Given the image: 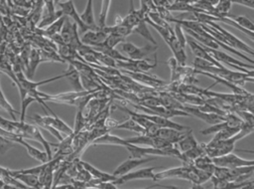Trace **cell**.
I'll use <instances>...</instances> for the list:
<instances>
[{
	"label": "cell",
	"mask_w": 254,
	"mask_h": 189,
	"mask_svg": "<svg viewBox=\"0 0 254 189\" xmlns=\"http://www.w3.org/2000/svg\"><path fill=\"white\" fill-rule=\"evenodd\" d=\"M13 141H14L15 143H19V144H21L22 146H24V147L26 148L28 154H29L32 158H34V159L40 161L41 163H45V162H47V161L49 160L48 154L46 153V151H42V150L36 148L35 146L31 145L30 143H28V142L24 139V137H21V136L16 135V136L13 138Z\"/></svg>",
	"instance_id": "23"
},
{
	"label": "cell",
	"mask_w": 254,
	"mask_h": 189,
	"mask_svg": "<svg viewBox=\"0 0 254 189\" xmlns=\"http://www.w3.org/2000/svg\"><path fill=\"white\" fill-rule=\"evenodd\" d=\"M169 1H170V2H171V3H172V0H169Z\"/></svg>",
	"instance_id": "47"
},
{
	"label": "cell",
	"mask_w": 254,
	"mask_h": 189,
	"mask_svg": "<svg viewBox=\"0 0 254 189\" xmlns=\"http://www.w3.org/2000/svg\"><path fill=\"white\" fill-rule=\"evenodd\" d=\"M32 118L36 121V123L40 126L42 124H48L51 125L53 127H55L56 129H58L61 133H64V136L69 135L72 133V128L69 127L62 118H60L56 113L53 114V116L51 115H39V114H35L32 116Z\"/></svg>",
	"instance_id": "10"
},
{
	"label": "cell",
	"mask_w": 254,
	"mask_h": 189,
	"mask_svg": "<svg viewBox=\"0 0 254 189\" xmlns=\"http://www.w3.org/2000/svg\"><path fill=\"white\" fill-rule=\"evenodd\" d=\"M241 126H234V127H226V128H223L217 132L214 133V136L213 138L211 139L212 141H218V140H224V139H227L231 136H233L234 134H236L239 129H240Z\"/></svg>",
	"instance_id": "34"
},
{
	"label": "cell",
	"mask_w": 254,
	"mask_h": 189,
	"mask_svg": "<svg viewBox=\"0 0 254 189\" xmlns=\"http://www.w3.org/2000/svg\"><path fill=\"white\" fill-rule=\"evenodd\" d=\"M5 1H6V0H0V2H1V3H4Z\"/></svg>",
	"instance_id": "46"
},
{
	"label": "cell",
	"mask_w": 254,
	"mask_h": 189,
	"mask_svg": "<svg viewBox=\"0 0 254 189\" xmlns=\"http://www.w3.org/2000/svg\"><path fill=\"white\" fill-rule=\"evenodd\" d=\"M167 45L169 46V48L171 49L174 58L177 60V62L179 63V65L181 66H186V62H187V54L185 52V48L179 43V41L177 40V38L174 36L171 37V39L169 40V42L167 43Z\"/></svg>",
	"instance_id": "24"
},
{
	"label": "cell",
	"mask_w": 254,
	"mask_h": 189,
	"mask_svg": "<svg viewBox=\"0 0 254 189\" xmlns=\"http://www.w3.org/2000/svg\"><path fill=\"white\" fill-rule=\"evenodd\" d=\"M124 40H125V38H123V37H120V36H117L114 34H107L104 41L99 45H102L107 48H115L118 44H121L122 42H124Z\"/></svg>",
	"instance_id": "40"
},
{
	"label": "cell",
	"mask_w": 254,
	"mask_h": 189,
	"mask_svg": "<svg viewBox=\"0 0 254 189\" xmlns=\"http://www.w3.org/2000/svg\"><path fill=\"white\" fill-rule=\"evenodd\" d=\"M133 32L135 33H138L139 35H141L143 38H145L146 40L150 41L151 44L153 45H158L156 40L154 39V37L152 36L150 30L148 29V26H147V23L145 21H141L138 25H136L134 28H133Z\"/></svg>",
	"instance_id": "33"
},
{
	"label": "cell",
	"mask_w": 254,
	"mask_h": 189,
	"mask_svg": "<svg viewBox=\"0 0 254 189\" xmlns=\"http://www.w3.org/2000/svg\"><path fill=\"white\" fill-rule=\"evenodd\" d=\"M158 49V45L147 44L144 47H137L129 42L121 43V50L128 56V58L133 60H141L146 56L154 53Z\"/></svg>",
	"instance_id": "9"
},
{
	"label": "cell",
	"mask_w": 254,
	"mask_h": 189,
	"mask_svg": "<svg viewBox=\"0 0 254 189\" xmlns=\"http://www.w3.org/2000/svg\"><path fill=\"white\" fill-rule=\"evenodd\" d=\"M228 16H229V18H230L232 21H234L235 23H237L240 27H242V28H244V29H246V30H248V31L253 32V30H254V24H253V22H252L250 19H248L247 17L242 16V15H240V16H234V15H230V14H228Z\"/></svg>",
	"instance_id": "38"
},
{
	"label": "cell",
	"mask_w": 254,
	"mask_h": 189,
	"mask_svg": "<svg viewBox=\"0 0 254 189\" xmlns=\"http://www.w3.org/2000/svg\"><path fill=\"white\" fill-rule=\"evenodd\" d=\"M187 44L190 46V48L192 54L195 56V58H199V59H202L204 61H207V62L211 63L212 65H214L216 67H219V68L224 67V65L217 62L199 43H197L191 37H187Z\"/></svg>",
	"instance_id": "17"
},
{
	"label": "cell",
	"mask_w": 254,
	"mask_h": 189,
	"mask_svg": "<svg viewBox=\"0 0 254 189\" xmlns=\"http://www.w3.org/2000/svg\"><path fill=\"white\" fill-rule=\"evenodd\" d=\"M9 172L12 176H14L16 179L21 181L28 188L29 187L30 188H42L40 181H39V177L36 175L29 174V173H20V172H17L16 170H11V169H9Z\"/></svg>",
	"instance_id": "25"
},
{
	"label": "cell",
	"mask_w": 254,
	"mask_h": 189,
	"mask_svg": "<svg viewBox=\"0 0 254 189\" xmlns=\"http://www.w3.org/2000/svg\"><path fill=\"white\" fill-rule=\"evenodd\" d=\"M58 5L60 6V9L62 10L63 14L71 18V20L77 25L78 33L83 34L84 32H86L88 30H92L90 27H88L86 24H84L81 21V19L79 17V14L77 13V11L74 7L73 0H66V1H64V2H59Z\"/></svg>",
	"instance_id": "11"
},
{
	"label": "cell",
	"mask_w": 254,
	"mask_h": 189,
	"mask_svg": "<svg viewBox=\"0 0 254 189\" xmlns=\"http://www.w3.org/2000/svg\"><path fill=\"white\" fill-rule=\"evenodd\" d=\"M243 123V120L235 113H232V112H228V114L226 115L225 119L220 121V122H217V123H214V124H211L209 127H206L202 130H200L199 132L203 135H209V134H214L215 132L223 129V128H226V127H234V126H241Z\"/></svg>",
	"instance_id": "12"
},
{
	"label": "cell",
	"mask_w": 254,
	"mask_h": 189,
	"mask_svg": "<svg viewBox=\"0 0 254 189\" xmlns=\"http://www.w3.org/2000/svg\"><path fill=\"white\" fill-rule=\"evenodd\" d=\"M112 128L126 129V130H130V131H134L138 134H145L144 128L142 126H140L132 117H130V118H128V119L122 121V122L116 121Z\"/></svg>",
	"instance_id": "29"
},
{
	"label": "cell",
	"mask_w": 254,
	"mask_h": 189,
	"mask_svg": "<svg viewBox=\"0 0 254 189\" xmlns=\"http://www.w3.org/2000/svg\"><path fill=\"white\" fill-rule=\"evenodd\" d=\"M41 55L38 50L32 49L29 55V61L27 64V77L28 79H32L35 75L37 67L41 63Z\"/></svg>",
	"instance_id": "28"
},
{
	"label": "cell",
	"mask_w": 254,
	"mask_h": 189,
	"mask_svg": "<svg viewBox=\"0 0 254 189\" xmlns=\"http://www.w3.org/2000/svg\"><path fill=\"white\" fill-rule=\"evenodd\" d=\"M68 75L66 77V79L68 80L70 86L73 88V90L75 92H81V91H85L81 85L80 82V78H79V73L75 70V68L68 64Z\"/></svg>",
	"instance_id": "32"
},
{
	"label": "cell",
	"mask_w": 254,
	"mask_h": 189,
	"mask_svg": "<svg viewBox=\"0 0 254 189\" xmlns=\"http://www.w3.org/2000/svg\"><path fill=\"white\" fill-rule=\"evenodd\" d=\"M120 109H122L123 111H125L126 113L129 114L130 117H132L140 126H142L145 130V134L147 135H155L157 130L159 129V125H157L156 123H154L153 121L149 120L148 118H146L143 114V112L141 111H132L129 108H127L126 106H118Z\"/></svg>",
	"instance_id": "13"
},
{
	"label": "cell",
	"mask_w": 254,
	"mask_h": 189,
	"mask_svg": "<svg viewBox=\"0 0 254 189\" xmlns=\"http://www.w3.org/2000/svg\"><path fill=\"white\" fill-rule=\"evenodd\" d=\"M146 13L140 8V9H135L134 5H133V0H130V10L129 13L122 18V22L121 24L131 28L133 30V28L138 25L141 21H144L145 17H146Z\"/></svg>",
	"instance_id": "21"
},
{
	"label": "cell",
	"mask_w": 254,
	"mask_h": 189,
	"mask_svg": "<svg viewBox=\"0 0 254 189\" xmlns=\"http://www.w3.org/2000/svg\"><path fill=\"white\" fill-rule=\"evenodd\" d=\"M65 18H66V16L63 15L60 18H58L56 21H54L52 24H50L46 28V30H45L46 35L51 37V36H53L55 34H59L61 32L62 28H63V25H64V23L65 21Z\"/></svg>",
	"instance_id": "35"
},
{
	"label": "cell",
	"mask_w": 254,
	"mask_h": 189,
	"mask_svg": "<svg viewBox=\"0 0 254 189\" xmlns=\"http://www.w3.org/2000/svg\"><path fill=\"white\" fill-rule=\"evenodd\" d=\"M201 45V44H200ZM217 62H219L220 64H224V65H227L229 67H231L232 69H234L235 71H239V72H244V73H247L249 72L250 70H254V67L253 65L251 64H245L243 63L242 61H239L238 59L224 53L223 51L221 50H216V49H211V48H208V47H205L203 45H201Z\"/></svg>",
	"instance_id": "3"
},
{
	"label": "cell",
	"mask_w": 254,
	"mask_h": 189,
	"mask_svg": "<svg viewBox=\"0 0 254 189\" xmlns=\"http://www.w3.org/2000/svg\"><path fill=\"white\" fill-rule=\"evenodd\" d=\"M198 144L196 141L195 137L192 135V130L191 128L189 130V132L178 142L179 145V150L181 152H186L193 147H195Z\"/></svg>",
	"instance_id": "31"
},
{
	"label": "cell",
	"mask_w": 254,
	"mask_h": 189,
	"mask_svg": "<svg viewBox=\"0 0 254 189\" xmlns=\"http://www.w3.org/2000/svg\"><path fill=\"white\" fill-rule=\"evenodd\" d=\"M193 69L194 70H198V71H202V72H206L218 77H221L223 79H225L226 81L237 85L239 87H242L246 82H253L254 78H253V73L254 70H250L247 73L244 72H233L230 69L226 68V67H216L214 65H212L211 63L204 61L202 59L199 58H195L193 61Z\"/></svg>",
	"instance_id": "1"
},
{
	"label": "cell",
	"mask_w": 254,
	"mask_h": 189,
	"mask_svg": "<svg viewBox=\"0 0 254 189\" xmlns=\"http://www.w3.org/2000/svg\"><path fill=\"white\" fill-rule=\"evenodd\" d=\"M14 143H15V142L12 141L11 139L0 135V153H1V154L6 153L11 147H13Z\"/></svg>",
	"instance_id": "42"
},
{
	"label": "cell",
	"mask_w": 254,
	"mask_h": 189,
	"mask_svg": "<svg viewBox=\"0 0 254 189\" xmlns=\"http://www.w3.org/2000/svg\"><path fill=\"white\" fill-rule=\"evenodd\" d=\"M190 129L178 130V129L171 128V127H159V129L157 130L155 135L172 143V144H175V143H178L189 132Z\"/></svg>",
	"instance_id": "20"
},
{
	"label": "cell",
	"mask_w": 254,
	"mask_h": 189,
	"mask_svg": "<svg viewBox=\"0 0 254 189\" xmlns=\"http://www.w3.org/2000/svg\"><path fill=\"white\" fill-rule=\"evenodd\" d=\"M190 165H184L180 167H174L167 170L160 171L154 174V181H160L169 178H180L188 180V173Z\"/></svg>",
	"instance_id": "19"
},
{
	"label": "cell",
	"mask_w": 254,
	"mask_h": 189,
	"mask_svg": "<svg viewBox=\"0 0 254 189\" xmlns=\"http://www.w3.org/2000/svg\"><path fill=\"white\" fill-rule=\"evenodd\" d=\"M0 108L5 109L12 116V120H16V114H18L19 112L16 111L14 109V107L12 106V104L8 101V99L6 98L4 93L1 89V86H0Z\"/></svg>",
	"instance_id": "36"
},
{
	"label": "cell",
	"mask_w": 254,
	"mask_h": 189,
	"mask_svg": "<svg viewBox=\"0 0 254 189\" xmlns=\"http://www.w3.org/2000/svg\"><path fill=\"white\" fill-rule=\"evenodd\" d=\"M106 36L107 34L101 28L96 30H88L81 35L80 41L84 45L94 47L101 44L106 38Z\"/></svg>",
	"instance_id": "22"
},
{
	"label": "cell",
	"mask_w": 254,
	"mask_h": 189,
	"mask_svg": "<svg viewBox=\"0 0 254 189\" xmlns=\"http://www.w3.org/2000/svg\"><path fill=\"white\" fill-rule=\"evenodd\" d=\"M152 160H154V156H145V157H140V158L130 156L128 159H126L121 164H119L116 167V169L113 171L112 174L115 175L116 177H120V176L132 171L134 168L139 167L140 165L147 163L149 161H152Z\"/></svg>",
	"instance_id": "16"
},
{
	"label": "cell",
	"mask_w": 254,
	"mask_h": 189,
	"mask_svg": "<svg viewBox=\"0 0 254 189\" xmlns=\"http://www.w3.org/2000/svg\"><path fill=\"white\" fill-rule=\"evenodd\" d=\"M81 21L90 27L92 30L99 29V27L95 24L94 20V13H93V0H87L85 8L83 12L79 15Z\"/></svg>",
	"instance_id": "27"
},
{
	"label": "cell",
	"mask_w": 254,
	"mask_h": 189,
	"mask_svg": "<svg viewBox=\"0 0 254 189\" xmlns=\"http://www.w3.org/2000/svg\"><path fill=\"white\" fill-rule=\"evenodd\" d=\"M182 109L187 111L188 113H190V115H193V116L197 117L198 119H201L202 121H204L210 125L220 122V121L224 120L226 117V116L220 115L215 112H206V111L200 110V109L196 108L194 105H190V104H183Z\"/></svg>",
	"instance_id": "14"
},
{
	"label": "cell",
	"mask_w": 254,
	"mask_h": 189,
	"mask_svg": "<svg viewBox=\"0 0 254 189\" xmlns=\"http://www.w3.org/2000/svg\"><path fill=\"white\" fill-rule=\"evenodd\" d=\"M79 163L81 164V166L86 169L89 174L91 175V177L93 178H97L103 182H107V181H115L117 179V177L113 174H109V173H106V172H103L97 168H95L93 165H91L90 163H87V162H84V161H81L79 160Z\"/></svg>",
	"instance_id": "26"
},
{
	"label": "cell",
	"mask_w": 254,
	"mask_h": 189,
	"mask_svg": "<svg viewBox=\"0 0 254 189\" xmlns=\"http://www.w3.org/2000/svg\"><path fill=\"white\" fill-rule=\"evenodd\" d=\"M63 12L62 10H56L54 13H47L46 16H44L43 20L39 23L38 27L39 28H45L48 27L50 24H52L54 21H56L58 18H60L61 16H63Z\"/></svg>",
	"instance_id": "39"
},
{
	"label": "cell",
	"mask_w": 254,
	"mask_h": 189,
	"mask_svg": "<svg viewBox=\"0 0 254 189\" xmlns=\"http://www.w3.org/2000/svg\"><path fill=\"white\" fill-rule=\"evenodd\" d=\"M60 35L64 44L70 46L71 48L75 49L76 51L79 48V46L82 44L80 41V38H79L77 25L73 21H71L70 18L67 16H66L65 21L63 25V28L60 32Z\"/></svg>",
	"instance_id": "5"
},
{
	"label": "cell",
	"mask_w": 254,
	"mask_h": 189,
	"mask_svg": "<svg viewBox=\"0 0 254 189\" xmlns=\"http://www.w3.org/2000/svg\"><path fill=\"white\" fill-rule=\"evenodd\" d=\"M125 75L128 77H131V80L137 81L141 84L151 86L152 88H161L166 85V82H164L162 79L157 78L156 76L149 75L147 73H141V72H129L124 71Z\"/></svg>",
	"instance_id": "18"
},
{
	"label": "cell",
	"mask_w": 254,
	"mask_h": 189,
	"mask_svg": "<svg viewBox=\"0 0 254 189\" xmlns=\"http://www.w3.org/2000/svg\"><path fill=\"white\" fill-rule=\"evenodd\" d=\"M106 34H114L123 38H126L133 33V30L123 24H114L113 26H103L101 28Z\"/></svg>",
	"instance_id": "30"
},
{
	"label": "cell",
	"mask_w": 254,
	"mask_h": 189,
	"mask_svg": "<svg viewBox=\"0 0 254 189\" xmlns=\"http://www.w3.org/2000/svg\"><path fill=\"white\" fill-rule=\"evenodd\" d=\"M54 2H55V4L57 5L59 2H61V0H54Z\"/></svg>",
	"instance_id": "45"
},
{
	"label": "cell",
	"mask_w": 254,
	"mask_h": 189,
	"mask_svg": "<svg viewBox=\"0 0 254 189\" xmlns=\"http://www.w3.org/2000/svg\"><path fill=\"white\" fill-rule=\"evenodd\" d=\"M156 169L155 166L153 167H146V168H142L139 170H132L120 177H117V179L113 182L114 184L121 185L124 184L128 181H132V180H138V179H150V180H154V170Z\"/></svg>",
	"instance_id": "15"
},
{
	"label": "cell",
	"mask_w": 254,
	"mask_h": 189,
	"mask_svg": "<svg viewBox=\"0 0 254 189\" xmlns=\"http://www.w3.org/2000/svg\"><path fill=\"white\" fill-rule=\"evenodd\" d=\"M174 33H175V37L177 38V40L179 41V43L185 48L187 45V38L184 34V29L181 26V24L179 23H175V29H174Z\"/></svg>",
	"instance_id": "41"
},
{
	"label": "cell",
	"mask_w": 254,
	"mask_h": 189,
	"mask_svg": "<svg viewBox=\"0 0 254 189\" xmlns=\"http://www.w3.org/2000/svg\"><path fill=\"white\" fill-rule=\"evenodd\" d=\"M211 159L215 166L226 167V168H234V167H240V166H253L254 165L253 160L244 159L232 152L226 153L224 155L212 157Z\"/></svg>",
	"instance_id": "7"
},
{
	"label": "cell",
	"mask_w": 254,
	"mask_h": 189,
	"mask_svg": "<svg viewBox=\"0 0 254 189\" xmlns=\"http://www.w3.org/2000/svg\"><path fill=\"white\" fill-rule=\"evenodd\" d=\"M158 64L157 60V55H154V60H146V59H141V60H133V59H128L127 61H116L117 68L123 69L124 71H129V72H141V73H147L151 69L155 68Z\"/></svg>",
	"instance_id": "6"
},
{
	"label": "cell",
	"mask_w": 254,
	"mask_h": 189,
	"mask_svg": "<svg viewBox=\"0 0 254 189\" xmlns=\"http://www.w3.org/2000/svg\"><path fill=\"white\" fill-rule=\"evenodd\" d=\"M110 4H111V0H102V2H101L99 20H98V25H97L99 28H102L103 26L106 25V20H107V16H108L109 9H110Z\"/></svg>",
	"instance_id": "37"
},
{
	"label": "cell",
	"mask_w": 254,
	"mask_h": 189,
	"mask_svg": "<svg viewBox=\"0 0 254 189\" xmlns=\"http://www.w3.org/2000/svg\"><path fill=\"white\" fill-rule=\"evenodd\" d=\"M175 2H188L189 3V0H175Z\"/></svg>",
	"instance_id": "44"
},
{
	"label": "cell",
	"mask_w": 254,
	"mask_h": 189,
	"mask_svg": "<svg viewBox=\"0 0 254 189\" xmlns=\"http://www.w3.org/2000/svg\"><path fill=\"white\" fill-rule=\"evenodd\" d=\"M254 130V125L243 122L239 131L234 134L233 136L224 139V140H218V141H212L210 140L208 143H204V150L205 154L209 157H216L220 155H224L226 153L232 152L234 149L235 143L242 139L243 137L247 136L248 134L252 133Z\"/></svg>",
	"instance_id": "2"
},
{
	"label": "cell",
	"mask_w": 254,
	"mask_h": 189,
	"mask_svg": "<svg viewBox=\"0 0 254 189\" xmlns=\"http://www.w3.org/2000/svg\"><path fill=\"white\" fill-rule=\"evenodd\" d=\"M206 2H208L210 5H212V6H214L217 2H218V0H205Z\"/></svg>",
	"instance_id": "43"
},
{
	"label": "cell",
	"mask_w": 254,
	"mask_h": 189,
	"mask_svg": "<svg viewBox=\"0 0 254 189\" xmlns=\"http://www.w3.org/2000/svg\"><path fill=\"white\" fill-rule=\"evenodd\" d=\"M130 103L139 111L149 113V114H155L159 116H163L166 118H172L175 116H190V113L183 109H174V108H168L161 104L158 105H143V104H135L134 102L130 101Z\"/></svg>",
	"instance_id": "4"
},
{
	"label": "cell",
	"mask_w": 254,
	"mask_h": 189,
	"mask_svg": "<svg viewBox=\"0 0 254 189\" xmlns=\"http://www.w3.org/2000/svg\"><path fill=\"white\" fill-rule=\"evenodd\" d=\"M206 25H209L213 28H215L218 32L221 33V35L225 38L226 42L228 43V45L240 52H245L246 54L253 56L254 55V51L253 48H251L249 45H247L246 43H244L242 40H240L239 38H237L236 36H234L233 34H231L230 32H228L227 30L223 29L221 26H219L218 24H216V22H207Z\"/></svg>",
	"instance_id": "8"
}]
</instances>
